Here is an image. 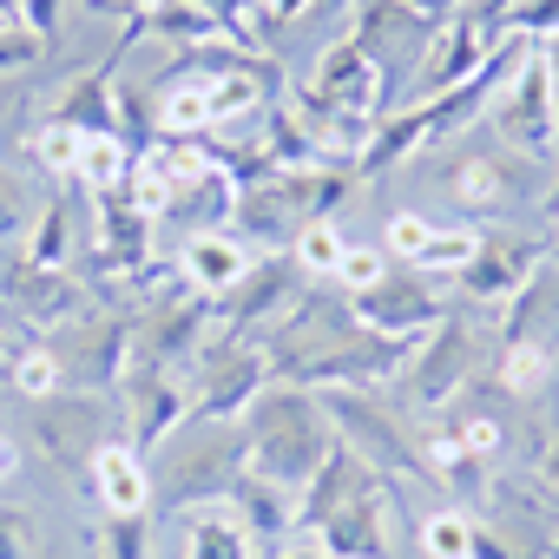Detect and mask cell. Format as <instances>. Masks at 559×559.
Wrapping results in <instances>:
<instances>
[{
	"label": "cell",
	"instance_id": "cell-1",
	"mask_svg": "<svg viewBox=\"0 0 559 559\" xmlns=\"http://www.w3.org/2000/svg\"><path fill=\"white\" fill-rule=\"evenodd\" d=\"M237 428H243V467H250L257 480L290 487V493L310 487V474L323 467V454H330V441H336L323 402H317L310 389H297V382H270V389L243 408Z\"/></svg>",
	"mask_w": 559,
	"mask_h": 559
},
{
	"label": "cell",
	"instance_id": "cell-2",
	"mask_svg": "<svg viewBox=\"0 0 559 559\" xmlns=\"http://www.w3.org/2000/svg\"><path fill=\"white\" fill-rule=\"evenodd\" d=\"M243 474V428L237 421H204L191 415L171 441H165V467H152V500L158 507H191L204 513L211 500L224 507L230 480Z\"/></svg>",
	"mask_w": 559,
	"mask_h": 559
},
{
	"label": "cell",
	"instance_id": "cell-3",
	"mask_svg": "<svg viewBox=\"0 0 559 559\" xmlns=\"http://www.w3.org/2000/svg\"><path fill=\"white\" fill-rule=\"evenodd\" d=\"M487 139H500L507 152H526V158H552V145H559V80H552V67H546V53L526 40V53H520V67L507 73V86L493 93V106H487Z\"/></svg>",
	"mask_w": 559,
	"mask_h": 559
},
{
	"label": "cell",
	"instance_id": "cell-4",
	"mask_svg": "<svg viewBox=\"0 0 559 559\" xmlns=\"http://www.w3.org/2000/svg\"><path fill=\"white\" fill-rule=\"evenodd\" d=\"M132 323H139V317H99V310L60 323V330L47 336V356H53V369H60V389H67V382H73L80 395L119 389L126 369H132Z\"/></svg>",
	"mask_w": 559,
	"mask_h": 559
},
{
	"label": "cell",
	"instance_id": "cell-5",
	"mask_svg": "<svg viewBox=\"0 0 559 559\" xmlns=\"http://www.w3.org/2000/svg\"><path fill=\"white\" fill-rule=\"evenodd\" d=\"M317 402H323L336 441H349L382 480H389V474H395V480H428V474H421V435H408L382 402H369V395H356V389H323Z\"/></svg>",
	"mask_w": 559,
	"mask_h": 559
},
{
	"label": "cell",
	"instance_id": "cell-6",
	"mask_svg": "<svg viewBox=\"0 0 559 559\" xmlns=\"http://www.w3.org/2000/svg\"><path fill=\"white\" fill-rule=\"evenodd\" d=\"M297 297H304V270L290 263V250H270L263 263L250 257V270L237 276L224 297H211V304H217L224 336H230V343H250V336H263V330L284 323Z\"/></svg>",
	"mask_w": 559,
	"mask_h": 559
},
{
	"label": "cell",
	"instance_id": "cell-7",
	"mask_svg": "<svg viewBox=\"0 0 559 559\" xmlns=\"http://www.w3.org/2000/svg\"><path fill=\"white\" fill-rule=\"evenodd\" d=\"M349 317H356V330H369V336L421 343V336L448 317V304L435 297V276H421V270H408V263H389L382 284H369L362 297H349Z\"/></svg>",
	"mask_w": 559,
	"mask_h": 559
},
{
	"label": "cell",
	"instance_id": "cell-8",
	"mask_svg": "<svg viewBox=\"0 0 559 559\" xmlns=\"http://www.w3.org/2000/svg\"><path fill=\"white\" fill-rule=\"evenodd\" d=\"M211 323H217V304L198 297V290H178V297H158V310L145 323H132V362H152V369H191L204 349H211Z\"/></svg>",
	"mask_w": 559,
	"mask_h": 559
},
{
	"label": "cell",
	"instance_id": "cell-9",
	"mask_svg": "<svg viewBox=\"0 0 559 559\" xmlns=\"http://www.w3.org/2000/svg\"><path fill=\"white\" fill-rule=\"evenodd\" d=\"M119 415H126V441L139 454L165 448L185 421H191V382L178 369H152V362H132L126 382H119Z\"/></svg>",
	"mask_w": 559,
	"mask_h": 559
},
{
	"label": "cell",
	"instance_id": "cell-10",
	"mask_svg": "<svg viewBox=\"0 0 559 559\" xmlns=\"http://www.w3.org/2000/svg\"><path fill=\"white\" fill-rule=\"evenodd\" d=\"M304 93L323 99V106H336V112L376 119V126L389 119V73H382V60H376L369 47H356L349 34L323 47V60L310 67V86H304Z\"/></svg>",
	"mask_w": 559,
	"mask_h": 559
},
{
	"label": "cell",
	"instance_id": "cell-11",
	"mask_svg": "<svg viewBox=\"0 0 559 559\" xmlns=\"http://www.w3.org/2000/svg\"><path fill=\"white\" fill-rule=\"evenodd\" d=\"M480 343H474V330H467V317H441L421 343H415V356H408V369H402V389H408V402H421V408H448L454 395H461V382L474 376V356Z\"/></svg>",
	"mask_w": 559,
	"mask_h": 559
},
{
	"label": "cell",
	"instance_id": "cell-12",
	"mask_svg": "<svg viewBox=\"0 0 559 559\" xmlns=\"http://www.w3.org/2000/svg\"><path fill=\"white\" fill-rule=\"evenodd\" d=\"M270 389V362H263V349H250V343H217V349H204L198 356V382H191V415H204V421H243V408L257 402Z\"/></svg>",
	"mask_w": 559,
	"mask_h": 559
},
{
	"label": "cell",
	"instance_id": "cell-13",
	"mask_svg": "<svg viewBox=\"0 0 559 559\" xmlns=\"http://www.w3.org/2000/svg\"><path fill=\"white\" fill-rule=\"evenodd\" d=\"M27 421H34L40 448H47L67 474H86V461L112 441V435H106V402H99V395H80V389H53V395L27 402Z\"/></svg>",
	"mask_w": 559,
	"mask_h": 559
},
{
	"label": "cell",
	"instance_id": "cell-14",
	"mask_svg": "<svg viewBox=\"0 0 559 559\" xmlns=\"http://www.w3.org/2000/svg\"><path fill=\"white\" fill-rule=\"evenodd\" d=\"M500 27H487L474 8L467 14H454V21H441L435 27V40H428V53H421V67H415V99H435V93H448V86H461V80H474L493 53H500Z\"/></svg>",
	"mask_w": 559,
	"mask_h": 559
},
{
	"label": "cell",
	"instance_id": "cell-15",
	"mask_svg": "<svg viewBox=\"0 0 559 559\" xmlns=\"http://www.w3.org/2000/svg\"><path fill=\"white\" fill-rule=\"evenodd\" d=\"M546 257V243H533V237H520L513 224L507 230H480V243H474V263L454 276V290L480 310V304H507L526 276H533V263Z\"/></svg>",
	"mask_w": 559,
	"mask_h": 559
},
{
	"label": "cell",
	"instance_id": "cell-16",
	"mask_svg": "<svg viewBox=\"0 0 559 559\" xmlns=\"http://www.w3.org/2000/svg\"><path fill=\"white\" fill-rule=\"evenodd\" d=\"M310 539L330 559H389V487H382V474H369Z\"/></svg>",
	"mask_w": 559,
	"mask_h": 559
},
{
	"label": "cell",
	"instance_id": "cell-17",
	"mask_svg": "<svg viewBox=\"0 0 559 559\" xmlns=\"http://www.w3.org/2000/svg\"><path fill=\"white\" fill-rule=\"evenodd\" d=\"M0 290H8L14 310L40 330H60L73 317H86V284L73 270H40L27 257H0Z\"/></svg>",
	"mask_w": 559,
	"mask_h": 559
},
{
	"label": "cell",
	"instance_id": "cell-18",
	"mask_svg": "<svg viewBox=\"0 0 559 559\" xmlns=\"http://www.w3.org/2000/svg\"><path fill=\"white\" fill-rule=\"evenodd\" d=\"M448 191H454L467 211H513V204L526 198L520 152H507L500 139H487V145H467V152L448 165Z\"/></svg>",
	"mask_w": 559,
	"mask_h": 559
},
{
	"label": "cell",
	"instance_id": "cell-19",
	"mask_svg": "<svg viewBox=\"0 0 559 559\" xmlns=\"http://www.w3.org/2000/svg\"><path fill=\"white\" fill-rule=\"evenodd\" d=\"M86 493H93V507L99 513H152V461L119 435V441H106L93 461H86Z\"/></svg>",
	"mask_w": 559,
	"mask_h": 559
},
{
	"label": "cell",
	"instance_id": "cell-20",
	"mask_svg": "<svg viewBox=\"0 0 559 559\" xmlns=\"http://www.w3.org/2000/svg\"><path fill=\"white\" fill-rule=\"evenodd\" d=\"M230 211H237V178L224 165H198L191 178H178L165 191L158 224H178L185 237H204V230H230Z\"/></svg>",
	"mask_w": 559,
	"mask_h": 559
},
{
	"label": "cell",
	"instance_id": "cell-21",
	"mask_svg": "<svg viewBox=\"0 0 559 559\" xmlns=\"http://www.w3.org/2000/svg\"><path fill=\"white\" fill-rule=\"evenodd\" d=\"M507 343H539L559 356V263L539 257L533 276L507 297V317H500V349Z\"/></svg>",
	"mask_w": 559,
	"mask_h": 559
},
{
	"label": "cell",
	"instance_id": "cell-22",
	"mask_svg": "<svg viewBox=\"0 0 559 559\" xmlns=\"http://www.w3.org/2000/svg\"><path fill=\"white\" fill-rule=\"evenodd\" d=\"M421 474L441 480V487L461 500V513H474V507L487 500V454H474L448 421H435V428L421 435Z\"/></svg>",
	"mask_w": 559,
	"mask_h": 559
},
{
	"label": "cell",
	"instance_id": "cell-23",
	"mask_svg": "<svg viewBox=\"0 0 559 559\" xmlns=\"http://www.w3.org/2000/svg\"><path fill=\"white\" fill-rule=\"evenodd\" d=\"M224 507H237L230 520L250 533V546H257V539L276 546V539H290V533H297V493H290V487H276V480H257L250 467L230 480Z\"/></svg>",
	"mask_w": 559,
	"mask_h": 559
},
{
	"label": "cell",
	"instance_id": "cell-24",
	"mask_svg": "<svg viewBox=\"0 0 559 559\" xmlns=\"http://www.w3.org/2000/svg\"><path fill=\"white\" fill-rule=\"evenodd\" d=\"M126 53H132V47L119 40L106 67H93V73H80V80L67 86V99H53V112H47V119H60V126H73V132H86V139H106V132H119V99H112V67H119Z\"/></svg>",
	"mask_w": 559,
	"mask_h": 559
},
{
	"label": "cell",
	"instance_id": "cell-25",
	"mask_svg": "<svg viewBox=\"0 0 559 559\" xmlns=\"http://www.w3.org/2000/svg\"><path fill=\"white\" fill-rule=\"evenodd\" d=\"M243 270H250V250H243L230 230L185 237V250H178V284H185V290H198V297H224Z\"/></svg>",
	"mask_w": 559,
	"mask_h": 559
},
{
	"label": "cell",
	"instance_id": "cell-26",
	"mask_svg": "<svg viewBox=\"0 0 559 559\" xmlns=\"http://www.w3.org/2000/svg\"><path fill=\"white\" fill-rule=\"evenodd\" d=\"M132 171H139V152H132L119 132H106V139H86L73 185H86V191L99 198V191H126V185H132Z\"/></svg>",
	"mask_w": 559,
	"mask_h": 559
},
{
	"label": "cell",
	"instance_id": "cell-27",
	"mask_svg": "<svg viewBox=\"0 0 559 559\" xmlns=\"http://www.w3.org/2000/svg\"><path fill=\"white\" fill-rule=\"evenodd\" d=\"M73 243H80V237H73V204L53 191V198L40 204L34 230H27V250H21V257L40 263V270H67V263H73Z\"/></svg>",
	"mask_w": 559,
	"mask_h": 559
},
{
	"label": "cell",
	"instance_id": "cell-28",
	"mask_svg": "<svg viewBox=\"0 0 559 559\" xmlns=\"http://www.w3.org/2000/svg\"><path fill=\"white\" fill-rule=\"evenodd\" d=\"M185 559H257L250 552V533L230 520V513H191V546Z\"/></svg>",
	"mask_w": 559,
	"mask_h": 559
},
{
	"label": "cell",
	"instance_id": "cell-29",
	"mask_svg": "<svg viewBox=\"0 0 559 559\" xmlns=\"http://www.w3.org/2000/svg\"><path fill=\"white\" fill-rule=\"evenodd\" d=\"M467 546H474V513L441 507L421 520V559H467Z\"/></svg>",
	"mask_w": 559,
	"mask_h": 559
},
{
	"label": "cell",
	"instance_id": "cell-30",
	"mask_svg": "<svg viewBox=\"0 0 559 559\" xmlns=\"http://www.w3.org/2000/svg\"><path fill=\"white\" fill-rule=\"evenodd\" d=\"M93 539L99 559H152V513H106Z\"/></svg>",
	"mask_w": 559,
	"mask_h": 559
},
{
	"label": "cell",
	"instance_id": "cell-31",
	"mask_svg": "<svg viewBox=\"0 0 559 559\" xmlns=\"http://www.w3.org/2000/svg\"><path fill=\"white\" fill-rule=\"evenodd\" d=\"M27 152H34L53 178H73V171H80V152H86V132H73V126H60V119H40V132L27 139Z\"/></svg>",
	"mask_w": 559,
	"mask_h": 559
},
{
	"label": "cell",
	"instance_id": "cell-32",
	"mask_svg": "<svg viewBox=\"0 0 559 559\" xmlns=\"http://www.w3.org/2000/svg\"><path fill=\"white\" fill-rule=\"evenodd\" d=\"M474 243H480V230H435L408 270H421V276H461L474 263Z\"/></svg>",
	"mask_w": 559,
	"mask_h": 559
},
{
	"label": "cell",
	"instance_id": "cell-33",
	"mask_svg": "<svg viewBox=\"0 0 559 559\" xmlns=\"http://www.w3.org/2000/svg\"><path fill=\"white\" fill-rule=\"evenodd\" d=\"M552 349H539V343H507L500 349V382L513 389V395H539L546 389V376H552Z\"/></svg>",
	"mask_w": 559,
	"mask_h": 559
},
{
	"label": "cell",
	"instance_id": "cell-34",
	"mask_svg": "<svg viewBox=\"0 0 559 559\" xmlns=\"http://www.w3.org/2000/svg\"><path fill=\"white\" fill-rule=\"evenodd\" d=\"M343 237H336V224H310L297 243H290V263L304 270V276H336V263H343Z\"/></svg>",
	"mask_w": 559,
	"mask_h": 559
},
{
	"label": "cell",
	"instance_id": "cell-35",
	"mask_svg": "<svg viewBox=\"0 0 559 559\" xmlns=\"http://www.w3.org/2000/svg\"><path fill=\"white\" fill-rule=\"evenodd\" d=\"M8 389H14L21 402H40V395H53V389H60V369H53L47 343H40V349H21V356L8 362Z\"/></svg>",
	"mask_w": 559,
	"mask_h": 559
},
{
	"label": "cell",
	"instance_id": "cell-36",
	"mask_svg": "<svg viewBox=\"0 0 559 559\" xmlns=\"http://www.w3.org/2000/svg\"><path fill=\"white\" fill-rule=\"evenodd\" d=\"M389 276V250H369V243H349L343 263H336V290L343 297H362L369 284H382Z\"/></svg>",
	"mask_w": 559,
	"mask_h": 559
},
{
	"label": "cell",
	"instance_id": "cell-37",
	"mask_svg": "<svg viewBox=\"0 0 559 559\" xmlns=\"http://www.w3.org/2000/svg\"><path fill=\"white\" fill-rule=\"evenodd\" d=\"M500 34H513V40H552L559 34V0H520V8L500 21Z\"/></svg>",
	"mask_w": 559,
	"mask_h": 559
},
{
	"label": "cell",
	"instance_id": "cell-38",
	"mask_svg": "<svg viewBox=\"0 0 559 559\" xmlns=\"http://www.w3.org/2000/svg\"><path fill=\"white\" fill-rule=\"evenodd\" d=\"M0 559H40V520L27 507H0Z\"/></svg>",
	"mask_w": 559,
	"mask_h": 559
},
{
	"label": "cell",
	"instance_id": "cell-39",
	"mask_svg": "<svg viewBox=\"0 0 559 559\" xmlns=\"http://www.w3.org/2000/svg\"><path fill=\"white\" fill-rule=\"evenodd\" d=\"M428 237H435V224H428L421 211H395V217H389V230H382V250H389L395 263H415Z\"/></svg>",
	"mask_w": 559,
	"mask_h": 559
},
{
	"label": "cell",
	"instance_id": "cell-40",
	"mask_svg": "<svg viewBox=\"0 0 559 559\" xmlns=\"http://www.w3.org/2000/svg\"><path fill=\"white\" fill-rule=\"evenodd\" d=\"M47 60V40L40 34H27V27H8L0 34V80H14V73H27V67H40Z\"/></svg>",
	"mask_w": 559,
	"mask_h": 559
},
{
	"label": "cell",
	"instance_id": "cell-41",
	"mask_svg": "<svg viewBox=\"0 0 559 559\" xmlns=\"http://www.w3.org/2000/svg\"><path fill=\"white\" fill-rule=\"evenodd\" d=\"M448 428H454V435H461V441H467V448H474V454H487V461H493V454H500V441H507V435H500V421H493V415H454V421H448Z\"/></svg>",
	"mask_w": 559,
	"mask_h": 559
},
{
	"label": "cell",
	"instance_id": "cell-42",
	"mask_svg": "<svg viewBox=\"0 0 559 559\" xmlns=\"http://www.w3.org/2000/svg\"><path fill=\"white\" fill-rule=\"evenodd\" d=\"M27 224V198H21V178L0 171V237H14Z\"/></svg>",
	"mask_w": 559,
	"mask_h": 559
},
{
	"label": "cell",
	"instance_id": "cell-43",
	"mask_svg": "<svg viewBox=\"0 0 559 559\" xmlns=\"http://www.w3.org/2000/svg\"><path fill=\"white\" fill-rule=\"evenodd\" d=\"M60 8H67V0H21V27L40 34V40H53L60 34Z\"/></svg>",
	"mask_w": 559,
	"mask_h": 559
},
{
	"label": "cell",
	"instance_id": "cell-44",
	"mask_svg": "<svg viewBox=\"0 0 559 559\" xmlns=\"http://www.w3.org/2000/svg\"><path fill=\"white\" fill-rule=\"evenodd\" d=\"M304 14H317V0H257V27H284Z\"/></svg>",
	"mask_w": 559,
	"mask_h": 559
},
{
	"label": "cell",
	"instance_id": "cell-45",
	"mask_svg": "<svg viewBox=\"0 0 559 559\" xmlns=\"http://www.w3.org/2000/svg\"><path fill=\"white\" fill-rule=\"evenodd\" d=\"M467 559H520V552H513L487 520H474V546H467Z\"/></svg>",
	"mask_w": 559,
	"mask_h": 559
},
{
	"label": "cell",
	"instance_id": "cell-46",
	"mask_svg": "<svg viewBox=\"0 0 559 559\" xmlns=\"http://www.w3.org/2000/svg\"><path fill=\"white\" fill-rule=\"evenodd\" d=\"M263 559H330L310 533H290V539H276V546H263Z\"/></svg>",
	"mask_w": 559,
	"mask_h": 559
},
{
	"label": "cell",
	"instance_id": "cell-47",
	"mask_svg": "<svg viewBox=\"0 0 559 559\" xmlns=\"http://www.w3.org/2000/svg\"><path fill=\"white\" fill-rule=\"evenodd\" d=\"M402 8H415L421 21H435V27H441V21H454V14H467V8H480V0H402Z\"/></svg>",
	"mask_w": 559,
	"mask_h": 559
},
{
	"label": "cell",
	"instance_id": "cell-48",
	"mask_svg": "<svg viewBox=\"0 0 559 559\" xmlns=\"http://www.w3.org/2000/svg\"><path fill=\"white\" fill-rule=\"evenodd\" d=\"M86 8H93V14H112V21H126V27H132L139 14H152V8H158V0H86Z\"/></svg>",
	"mask_w": 559,
	"mask_h": 559
},
{
	"label": "cell",
	"instance_id": "cell-49",
	"mask_svg": "<svg viewBox=\"0 0 559 559\" xmlns=\"http://www.w3.org/2000/svg\"><path fill=\"white\" fill-rule=\"evenodd\" d=\"M533 467H539V480L559 493V435H546V448H539V461H533Z\"/></svg>",
	"mask_w": 559,
	"mask_h": 559
},
{
	"label": "cell",
	"instance_id": "cell-50",
	"mask_svg": "<svg viewBox=\"0 0 559 559\" xmlns=\"http://www.w3.org/2000/svg\"><path fill=\"white\" fill-rule=\"evenodd\" d=\"M513 8H520V0H480V8H474V14H480V21H487V27H500V21H507V14H513Z\"/></svg>",
	"mask_w": 559,
	"mask_h": 559
},
{
	"label": "cell",
	"instance_id": "cell-51",
	"mask_svg": "<svg viewBox=\"0 0 559 559\" xmlns=\"http://www.w3.org/2000/svg\"><path fill=\"white\" fill-rule=\"evenodd\" d=\"M21 467V448H14V435H0V480H8Z\"/></svg>",
	"mask_w": 559,
	"mask_h": 559
},
{
	"label": "cell",
	"instance_id": "cell-52",
	"mask_svg": "<svg viewBox=\"0 0 559 559\" xmlns=\"http://www.w3.org/2000/svg\"><path fill=\"white\" fill-rule=\"evenodd\" d=\"M539 53H546V67H552V80H559V34H552V40H539Z\"/></svg>",
	"mask_w": 559,
	"mask_h": 559
},
{
	"label": "cell",
	"instance_id": "cell-53",
	"mask_svg": "<svg viewBox=\"0 0 559 559\" xmlns=\"http://www.w3.org/2000/svg\"><path fill=\"white\" fill-rule=\"evenodd\" d=\"M546 257L559 263V217H552V237H546Z\"/></svg>",
	"mask_w": 559,
	"mask_h": 559
}]
</instances>
